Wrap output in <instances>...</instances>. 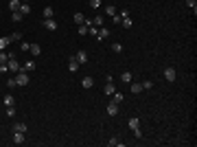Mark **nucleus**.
Returning <instances> with one entry per match:
<instances>
[{
    "label": "nucleus",
    "instance_id": "obj_1",
    "mask_svg": "<svg viewBox=\"0 0 197 147\" xmlns=\"http://www.w3.org/2000/svg\"><path fill=\"white\" fill-rule=\"evenodd\" d=\"M15 84L18 86H26V84H29V75H26V70L15 72Z\"/></svg>",
    "mask_w": 197,
    "mask_h": 147
},
{
    "label": "nucleus",
    "instance_id": "obj_41",
    "mask_svg": "<svg viewBox=\"0 0 197 147\" xmlns=\"http://www.w3.org/2000/svg\"><path fill=\"white\" fill-rule=\"evenodd\" d=\"M20 2H29V0H20Z\"/></svg>",
    "mask_w": 197,
    "mask_h": 147
},
{
    "label": "nucleus",
    "instance_id": "obj_16",
    "mask_svg": "<svg viewBox=\"0 0 197 147\" xmlns=\"http://www.w3.org/2000/svg\"><path fill=\"white\" fill-rule=\"evenodd\" d=\"M29 51H31V55H35V57H37V55L42 53V46H40V44H31V48H29Z\"/></svg>",
    "mask_w": 197,
    "mask_h": 147
},
{
    "label": "nucleus",
    "instance_id": "obj_6",
    "mask_svg": "<svg viewBox=\"0 0 197 147\" xmlns=\"http://www.w3.org/2000/svg\"><path fill=\"white\" fill-rule=\"evenodd\" d=\"M44 26H46L48 31H57V22H55L53 18H48V20H44Z\"/></svg>",
    "mask_w": 197,
    "mask_h": 147
},
{
    "label": "nucleus",
    "instance_id": "obj_19",
    "mask_svg": "<svg viewBox=\"0 0 197 147\" xmlns=\"http://www.w3.org/2000/svg\"><path fill=\"white\" fill-rule=\"evenodd\" d=\"M9 44H11V40H9V35H7V38H0V51H5V48L9 46Z\"/></svg>",
    "mask_w": 197,
    "mask_h": 147
},
{
    "label": "nucleus",
    "instance_id": "obj_9",
    "mask_svg": "<svg viewBox=\"0 0 197 147\" xmlns=\"http://www.w3.org/2000/svg\"><path fill=\"white\" fill-rule=\"evenodd\" d=\"M74 59H77L79 64H86V62H88V53H86V51H79L77 55H74Z\"/></svg>",
    "mask_w": 197,
    "mask_h": 147
},
{
    "label": "nucleus",
    "instance_id": "obj_26",
    "mask_svg": "<svg viewBox=\"0 0 197 147\" xmlns=\"http://www.w3.org/2000/svg\"><path fill=\"white\" fill-rule=\"evenodd\" d=\"M189 9H193V13H197V0H186Z\"/></svg>",
    "mask_w": 197,
    "mask_h": 147
},
{
    "label": "nucleus",
    "instance_id": "obj_29",
    "mask_svg": "<svg viewBox=\"0 0 197 147\" xmlns=\"http://www.w3.org/2000/svg\"><path fill=\"white\" fill-rule=\"evenodd\" d=\"M9 40H11V42H20L22 35H20V33H11V35H9Z\"/></svg>",
    "mask_w": 197,
    "mask_h": 147
},
{
    "label": "nucleus",
    "instance_id": "obj_23",
    "mask_svg": "<svg viewBox=\"0 0 197 147\" xmlns=\"http://www.w3.org/2000/svg\"><path fill=\"white\" fill-rule=\"evenodd\" d=\"M44 20H48V18H53V7H44Z\"/></svg>",
    "mask_w": 197,
    "mask_h": 147
},
{
    "label": "nucleus",
    "instance_id": "obj_20",
    "mask_svg": "<svg viewBox=\"0 0 197 147\" xmlns=\"http://www.w3.org/2000/svg\"><path fill=\"white\" fill-rule=\"evenodd\" d=\"M92 84H94L92 77H83V79H81V86H83V88H92Z\"/></svg>",
    "mask_w": 197,
    "mask_h": 147
},
{
    "label": "nucleus",
    "instance_id": "obj_10",
    "mask_svg": "<svg viewBox=\"0 0 197 147\" xmlns=\"http://www.w3.org/2000/svg\"><path fill=\"white\" fill-rule=\"evenodd\" d=\"M18 11H20L22 15H29V13H31V5H29V2H22V5H20V9H18Z\"/></svg>",
    "mask_w": 197,
    "mask_h": 147
},
{
    "label": "nucleus",
    "instance_id": "obj_7",
    "mask_svg": "<svg viewBox=\"0 0 197 147\" xmlns=\"http://www.w3.org/2000/svg\"><path fill=\"white\" fill-rule=\"evenodd\" d=\"M127 125H129V130H131V132H134V130H138V127H140V121H138V119H136V116H131V119H129V121H127Z\"/></svg>",
    "mask_w": 197,
    "mask_h": 147
},
{
    "label": "nucleus",
    "instance_id": "obj_18",
    "mask_svg": "<svg viewBox=\"0 0 197 147\" xmlns=\"http://www.w3.org/2000/svg\"><path fill=\"white\" fill-rule=\"evenodd\" d=\"M72 20H74V22H77V24H83V22H86V15H83V13H79V11H77V13H74V18H72Z\"/></svg>",
    "mask_w": 197,
    "mask_h": 147
},
{
    "label": "nucleus",
    "instance_id": "obj_39",
    "mask_svg": "<svg viewBox=\"0 0 197 147\" xmlns=\"http://www.w3.org/2000/svg\"><path fill=\"white\" fill-rule=\"evenodd\" d=\"M7 86H9V88H15V86H18V84H15V77L9 79V81H7Z\"/></svg>",
    "mask_w": 197,
    "mask_h": 147
},
{
    "label": "nucleus",
    "instance_id": "obj_13",
    "mask_svg": "<svg viewBox=\"0 0 197 147\" xmlns=\"http://www.w3.org/2000/svg\"><path fill=\"white\" fill-rule=\"evenodd\" d=\"M92 26L101 29V26H103V15H94V18H92Z\"/></svg>",
    "mask_w": 197,
    "mask_h": 147
},
{
    "label": "nucleus",
    "instance_id": "obj_34",
    "mask_svg": "<svg viewBox=\"0 0 197 147\" xmlns=\"http://www.w3.org/2000/svg\"><path fill=\"white\" fill-rule=\"evenodd\" d=\"M88 33V26L86 24H79V35H86Z\"/></svg>",
    "mask_w": 197,
    "mask_h": 147
},
{
    "label": "nucleus",
    "instance_id": "obj_4",
    "mask_svg": "<svg viewBox=\"0 0 197 147\" xmlns=\"http://www.w3.org/2000/svg\"><path fill=\"white\" fill-rule=\"evenodd\" d=\"M7 68H9V70H13V72H20V70H22V66L18 64L15 57H13V59H7Z\"/></svg>",
    "mask_w": 197,
    "mask_h": 147
},
{
    "label": "nucleus",
    "instance_id": "obj_15",
    "mask_svg": "<svg viewBox=\"0 0 197 147\" xmlns=\"http://www.w3.org/2000/svg\"><path fill=\"white\" fill-rule=\"evenodd\" d=\"M120 79H123V84H131V72H129V70L120 72Z\"/></svg>",
    "mask_w": 197,
    "mask_h": 147
},
{
    "label": "nucleus",
    "instance_id": "obj_17",
    "mask_svg": "<svg viewBox=\"0 0 197 147\" xmlns=\"http://www.w3.org/2000/svg\"><path fill=\"white\" fill-rule=\"evenodd\" d=\"M13 132H26V123H13Z\"/></svg>",
    "mask_w": 197,
    "mask_h": 147
},
{
    "label": "nucleus",
    "instance_id": "obj_12",
    "mask_svg": "<svg viewBox=\"0 0 197 147\" xmlns=\"http://www.w3.org/2000/svg\"><path fill=\"white\" fill-rule=\"evenodd\" d=\"M11 20H13V22H15V24H20V22H22V20H24V15H22V13H20V11H13V13H11Z\"/></svg>",
    "mask_w": 197,
    "mask_h": 147
},
{
    "label": "nucleus",
    "instance_id": "obj_33",
    "mask_svg": "<svg viewBox=\"0 0 197 147\" xmlns=\"http://www.w3.org/2000/svg\"><path fill=\"white\" fill-rule=\"evenodd\" d=\"M107 145H110V147H116V145H120V141H118V139H110Z\"/></svg>",
    "mask_w": 197,
    "mask_h": 147
},
{
    "label": "nucleus",
    "instance_id": "obj_32",
    "mask_svg": "<svg viewBox=\"0 0 197 147\" xmlns=\"http://www.w3.org/2000/svg\"><path fill=\"white\" fill-rule=\"evenodd\" d=\"M112 97H114V101H116V103H120V101H123V92H114Z\"/></svg>",
    "mask_w": 197,
    "mask_h": 147
},
{
    "label": "nucleus",
    "instance_id": "obj_40",
    "mask_svg": "<svg viewBox=\"0 0 197 147\" xmlns=\"http://www.w3.org/2000/svg\"><path fill=\"white\" fill-rule=\"evenodd\" d=\"M88 31H90V35H94V38H97V33H99V29H97V26H90Z\"/></svg>",
    "mask_w": 197,
    "mask_h": 147
},
{
    "label": "nucleus",
    "instance_id": "obj_38",
    "mask_svg": "<svg viewBox=\"0 0 197 147\" xmlns=\"http://www.w3.org/2000/svg\"><path fill=\"white\" fill-rule=\"evenodd\" d=\"M7 59H9V57H7V53L0 51V64H7Z\"/></svg>",
    "mask_w": 197,
    "mask_h": 147
},
{
    "label": "nucleus",
    "instance_id": "obj_21",
    "mask_svg": "<svg viewBox=\"0 0 197 147\" xmlns=\"http://www.w3.org/2000/svg\"><path fill=\"white\" fill-rule=\"evenodd\" d=\"M105 13L114 18V15H116V7H114V5H105Z\"/></svg>",
    "mask_w": 197,
    "mask_h": 147
},
{
    "label": "nucleus",
    "instance_id": "obj_11",
    "mask_svg": "<svg viewBox=\"0 0 197 147\" xmlns=\"http://www.w3.org/2000/svg\"><path fill=\"white\" fill-rule=\"evenodd\" d=\"M13 143L15 145H22L24 143V134L22 132H13Z\"/></svg>",
    "mask_w": 197,
    "mask_h": 147
},
{
    "label": "nucleus",
    "instance_id": "obj_8",
    "mask_svg": "<svg viewBox=\"0 0 197 147\" xmlns=\"http://www.w3.org/2000/svg\"><path fill=\"white\" fill-rule=\"evenodd\" d=\"M105 38H110V29L101 26V29H99V33H97V40H105Z\"/></svg>",
    "mask_w": 197,
    "mask_h": 147
},
{
    "label": "nucleus",
    "instance_id": "obj_28",
    "mask_svg": "<svg viewBox=\"0 0 197 147\" xmlns=\"http://www.w3.org/2000/svg\"><path fill=\"white\" fill-rule=\"evenodd\" d=\"M120 22H123V26H125V29H131V18H129V15H127V18H123Z\"/></svg>",
    "mask_w": 197,
    "mask_h": 147
},
{
    "label": "nucleus",
    "instance_id": "obj_31",
    "mask_svg": "<svg viewBox=\"0 0 197 147\" xmlns=\"http://www.w3.org/2000/svg\"><path fill=\"white\" fill-rule=\"evenodd\" d=\"M149 88H153V81H151V79L143 81V90H149Z\"/></svg>",
    "mask_w": 197,
    "mask_h": 147
},
{
    "label": "nucleus",
    "instance_id": "obj_2",
    "mask_svg": "<svg viewBox=\"0 0 197 147\" xmlns=\"http://www.w3.org/2000/svg\"><path fill=\"white\" fill-rule=\"evenodd\" d=\"M105 112H107L110 116H116V114H118V103H116L114 99H112L110 103H107V108H105Z\"/></svg>",
    "mask_w": 197,
    "mask_h": 147
},
{
    "label": "nucleus",
    "instance_id": "obj_30",
    "mask_svg": "<svg viewBox=\"0 0 197 147\" xmlns=\"http://www.w3.org/2000/svg\"><path fill=\"white\" fill-rule=\"evenodd\" d=\"M112 51H114V53H120V51H123V44L114 42V44H112Z\"/></svg>",
    "mask_w": 197,
    "mask_h": 147
},
{
    "label": "nucleus",
    "instance_id": "obj_3",
    "mask_svg": "<svg viewBox=\"0 0 197 147\" xmlns=\"http://www.w3.org/2000/svg\"><path fill=\"white\" fill-rule=\"evenodd\" d=\"M175 77H177V75H175V68H173V66H166V68H164V79L173 84V81H175Z\"/></svg>",
    "mask_w": 197,
    "mask_h": 147
},
{
    "label": "nucleus",
    "instance_id": "obj_35",
    "mask_svg": "<svg viewBox=\"0 0 197 147\" xmlns=\"http://www.w3.org/2000/svg\"><path fill=\"white\" fill-rule=\"evenodd\" d=\"M29 48H31V44H29V42H22V44H20V51H24V53H26Z\"/></svg>",
    "mask_w": 197,
    "mask_h": 147
},
{
    "label": "nucleus",
    "instance_id": "obj_14",
    "mask_svg": "<svg viewBox=\"0 0 197 147\" xmlns=\"http://www.w3.org/2000/svg\"><path fill=\"white\" fill-rule=\"evenodd\" d=\"M20 5H22L20 0H9V9H11V13L18 11V9H20Z\"/></svg>",
    "mask_w": 197,
    "mask_h": 147
},
{
    "label": "nucleus",
    "instance_id": "obj_36",
    "mask_svg": "<svg viewBox=\"0 0 197 147\" xmlns=\"http://www.w3.org/2000/svg\"><path fill=\"white\" fill-rule=\"evenodd\" d=\"M90 7L92 9H99L101 7V0H90Z\"/></svg>",
    "mask_w": 197,
    "mask_h": 147
},
{
    "label": "nucleus",
    "instance_id": "obj_37",
    "mask_svg": "<svg viewBox=\"0 0 197 147\" xmlns=\"http://www.w3.org/2000/svg\"><path fill=\"white\" fill-rule=\"evenodd\" d=\"M13 114H15V108L9 105V108H7V116H13Z\"/></svg>",
    "mask_w": 197,
    "mask_h": 147
},
{
    "label": "nucleus",
    "instance_id": "obj_27",
    "mask_svg": "<svg viewBox=\"0 0 197 147\" xmlns=\"http://www.w3.org/2000/svg\"><path fill=\"white\" fill-rule=\"evenodd\" d=\"M22 70H35V62H26L22 66Z\"/></svg>",
    "mask_w": 197,
    "mask_h": 147
},
{
    "label": "nucleus",
    "instance_id": "obj_22",
    "mask_svg": "<svg viewBox=\"0 0 197 147\" xmlns=\"http://www.w3.org/2000/svg\"><path fill=\"white\" fill-rule=\"evenodd\" d=\"M2 103H5L7 108H9V105H13V103H15V99H13V95H7V97L2 99Z\"/></svg>",
    "mask_w": 197,
    "mask_h": 147
},
{
    "label": "nucleus",
    "instance_id": "obj_25",
    "mask_svg": "<svg viewBox=\"0 0 197 147\" xmlns=\"http://www.w3.org/2000/svg\"><path fill=\"white\" fill-rule=\"evenodd\" d=\"M129 90H131L134 95H138L140 90H143V84H131V88H129Z\"/></svg>",
    "mask_w": 197,
    "mask_h": 147
},
{
    "label": "nucleus",
    "instance_id": "obj_5",
    "mask_svg": "<svg viewBox=\"0 0 197 147\" xmlns=\"http://www.w3.org/2000/svg\"><path fill=\"white\" fill-rule=\"evenodd\" d=\"M68 70L70 72H77L79 70V62L74 59V55H70V59H68Z\"/></svg>",
    "mask_w": 197,
    "mask_h": 147
},
{
    "label": "nucleus",
    "instance_id": "obj_24",
    "mask_svg": "<svg viewBox=\"0 0 197 147\" xmlns=\"http://www.w3.org/2000/svg\"><path fill=\"white\" fill-rule=\"evenodd\" d=\"M114 92H116L114 84H112V81H107V86H105V95H114Z\"/></svg>",
    "mask_w": 197,
    "mask_h": 147
}]
</instances>
